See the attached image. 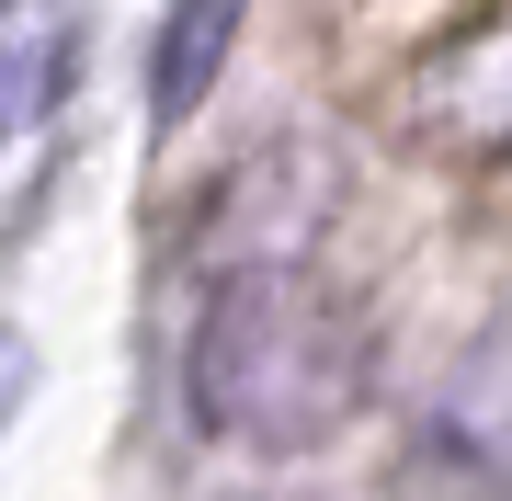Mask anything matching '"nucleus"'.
<instances>
[{"label": "nucleus", "mask_w": 512, "mask_h": 501, "mask_svg": "<svg viewBox=\"0 0 512 501\" xmlns=\"http://www.w3.org/2000/svg\"><path fill=\"white\" fill-rule=\"evenodd\" d=\"M183 399L205 433H228L251 456H308L365 399V331L342 319V297L308 262H239L194 308Z\"/></svg>", "instance_id": "nucleus-1"}, {"label": "nucleus", "mask_w": 512, "mask_h": 501, "mask_svg": "<svg viewBox=\"0 0 512 501\" xmlns=\"http://www.w3.org/2000/svg\"><path fill=\"white\" fill-rule=\"evenodd\" d=\"M80 69V0H0V137L46 126Z\"/></svg>", "instance_id": "nucleus-2"}, {"label": "nucleus", "mask_w": 512, "mask_h": 501, "mask_svg": "<svg viewBox=\"0 0 512 501\" xmlns=\"http://www.w3.org/2000/svg\"><path fill=\"white\" fill-rule=\"evenodd\" d=\"M239 12H251V0H171L160 46H148V114H160V126H183V114L217 92V69L239 46Z\"/></svg>", "instance_id": "nucleus-3"}]
</instances>
